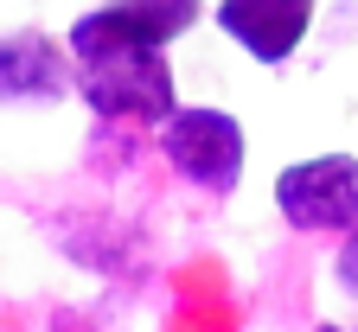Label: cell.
Instances as JSON below:
<instances>
[{"mask_svg":"<svg viewBox=\"0 0 358 332\" xmlns=\"http://www.w3.org/2000/svg\"><path fill=\"white\" fill-rule=\"evenodd\" d=\"M313 7L320 0H217V32L256 64H288L313 26Z\"/></svg>","mask_w":358,"mask_h":332,"instance_id":"8992f818","label":"cell"},{"mask_svg":"<svg viewBox=\"0 0 358 332\" xmlns=\"http://www.w3.org/2000/svg\"><path fill=\"white\" fill-rule=\"evenodd\" d=\"M160 154L199 192H231L243 179L250 140H243V122L231 109H173L160 122Z\"/></svg>","mask_w":358,"mask_h":332,"instance_id":"3957f363","label":"cell"},{"mask_svg":"<svg viewBox=\"0 0 358 332\" xmlns=\"http://www.w3.org/2000/svg\"><path fill=\"white\" fill-rule=\"evenodd\" d=\"M64 89H77L71 45H52L45 32H7L0 38V109L58 103Z\"/></svg>","mask_w":358,"mask_h":332,"instance_id":"5b68a950","label":"cell"},{"mask_svg":"<svg viewBox=\"0 0 358 332\" xmlns=\"http://www.w3.org/2000/svg\"><path fill=\"white\" fill-rule=\"evenodd\" d=\"M205 0H109V7L83 13L71 26V58L77 64H103L122 52H166V45L199 20Z\"/></svg>","mask_w":358,"mask_h":332,"instance_id":"6da1fadb","label":"cell"},{"mask_svg":"<svg viewBox=\"0 0 358 332\" xmlns=\"http://www.w3.org/2000/svg\"><path fill=\"white\" fill-rule=\"evenodd\" d=\"M77 96L103 122L160 128L179 109V83H173L166 52H122V58H103V64H77Z\"/></svg>","mask_w":358,"mask_h":332,"instance_id":"7a4b0ae2","label":"cell"},{"mask_svg":"<svg viewBox=\"0 0 358 332\" xmlns=\"http://www.w3.org/2000/svg\"><path fill=\"white\" fill-rule=\"evenodd\" d=\"M275 211L288 230H358V154H307L275 173Z\"/></svg>","mask_w":358,"mask_h":332,"instance_id":"277c9868","label":"cell"},{"mask_svg":"<svg viewBox=\"0 0 358 332\" xmlns=\"http://www.w3.org/2000/svg\"><path fill=\"white\" fill-rule=\"evenodd\" d=\"M333 281H339V294L358 301V230H345V243H339V256H333Z\"/></svg>","mask_w":358,"mask_h":332,"instance_id":"52a82bcc","label":"cell"}]
</instances>
